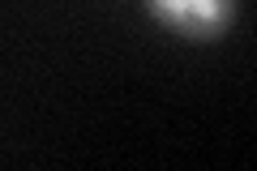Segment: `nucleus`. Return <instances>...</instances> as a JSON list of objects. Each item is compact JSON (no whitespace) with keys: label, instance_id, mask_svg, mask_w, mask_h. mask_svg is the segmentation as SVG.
Returning a JSON list of instances; mask_svg holds the SVG:
<instances>
[{"label":"nucleus","instance_id":"1","mask_svg":"<svg viewBox=\"0 0 257 171\" xmlns=\"http://www.w3.org/2000/svg\"><path fill=\"white\" fill-rule=\"evenodd\" d=\"M146 9L167 30H176L180 39H197V43L223 39L236 22V0H146Z\"/></svg>","mask_w":257,"mask_h":171}]
</instances>
